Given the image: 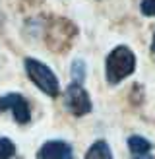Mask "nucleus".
Instances as JSON below:
<instances>
[{"label": "nucleus", "instance_id": "obj_1", "mask_svg": "<svg viewBox=\"0 0 155 159\" xmlns=\"http://www.w3.org/2000/svg\"><path fill=\"white\" fill-rule=\"evenodd\" d=\"M136 68V57L128 47H116L108 52L105 62V76L108 84H118L128 78Z\"/></svg>", "mask_w": 155, "mask_h": 159}, {"label": "nucleus", "instance_id": "obj_2", "mask_svg": "<svg viewBox=\"0 0 155 159\" xmlns=\"http://www.w3.org/2000/svg\"><path fill=\"white\" fill-rule=\"evenodd\" d=\"M25 72L31 78V82L41 91H45L46 95H51V97H56L58 95V91H60L58 80L46 64H43V62H39L35 58H25Z\"/></svg>", "mask_w": 155, "mask_h": 159}, {"label": "nucleus", "instance_id": "obj_3", "mask_svg": "<svg viewBox=\"0 0 155 159\" xmlns=\"http://www.w3.org/2000/svg\"><path fill=\"white\" fill-rule=\"evenodd\" d=\"M64 105H66V109L72 115L82 116V115H87L89 111H91V99H89L87 91H85L78 82H74V84H70L66 87Z\"/></svg>", "mask_w": 155, "mask_h": 159}, {"label": "nucleus", "instance_id": "obj_4", "mask_svg": "<svg viewBox=\"0 0 155 159\" xmlns=\"http://www.w3.org/2000/svg\"><path fill=\"white\" fill-rule=\"evenodd\" d=\"M4 109H10L14 118L21 124L29 122V118H31L29 105L23 99V95H20V93H8L4 97H0V111H4Z\"/></svg>", "mask_w": 155, "mask_h": 159}, {"label": "nucleus", "instance_id": "obj_5", "mask_svg": "<svg viewBox=\"0 0 155 159\" xmlns=\"http://www.w3.org/2000/svg\"><path fill=\"white\" fill-rule=\"evenodd\" d=\"M39 157L41 159H74V153H72L70 144L60 142V140H52V142H46L39 149Z\"/></svg>", "mask_w": 155, "mask_h": 159}, {"label": "nucleus", "instance_id": "obj_6", "mask_svg": "<svg viewBox=\"0 0 155 159\" xmlns=\"http://www.w3.org/2000/svg\"><path fill=\"white\" fill-rule=\"evenodd\" d=\"M85 159H113V152H111V148H108V144L105 140H97L87 149Z\"/></svg>", "mask_w": 155, "mask_h": 159}, {"label": "nucleus", "instance_id": "obj_7", "mask_svg": "<svg viewBox=\"0 0 155 159\" xmlns=\"http://www.w3.org/2000/svg\"><path fill=\"white\" fill-rule=\"evenodd\" d=\"M128 146H130V152L134 155H145V153H149V149H151V144L142 136H132L128 140Z\"/></svg>", "mask_w": 155, "mask_h": 159}, {"label": "nucleus", "instance_id": "obj_8", "mask_svg": "<svg viewBox=\"0 0 155 159\" xmlns=\"http://www.w3.org/2000/svg\"><path fill=\"white\" fill-rule=\"evenodd\" d=\"M14 153H16L14 142L8 138H0V159H10Z\"/></svg>", "mask_w": 155, "mask_h": 159}, {"label": "nucleus", "instance_id": "obj_9", "mask_svg": "<svg viewBox=\"0 0 155 159\" xmlns=\"http://www.w3.org/2000/svg\"><path fill=\"white\" fill-rule=\"evenodd\" d=\"M142 12L145 16H155V0H144L142 2Z\"/></svg>", "mask_w": 155, "mask_h": 159}, {"label": "nucleus", "instance_id": "obj_10", "mask_svg": "<svg viewBox=\"0 0 155 159\" xmlns=\"http://www.w3.org/2000/svg\"><path fill=\"white\" fill-rule=\"evenodd\" d=\"M134 159H153V157H149V155H147V153H145V155H136Z\"/></svg>", "mask_w": 155, "mask_h": 159}, {"label": "nucleus", "instance_id": "obj_11", "mask_svg": "<svg viewBox=\"0 0 155 159\" xmlns=\"http://www.w3.org/2000/svg\"><path fill=\"white\" fill-rule=\"evenodd\" d=\"M151 51L155 52V35H153V41H151Z\"/></svg>", "mask_w": 155, "mask_h": 159}]
</instances>
